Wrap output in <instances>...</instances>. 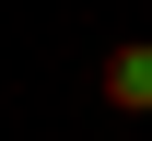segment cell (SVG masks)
Returning a JSON list of instances; mask_svg holds the SVG:
<instances>
[{
  "mask_svg": "<svg viewBox=\"0 0 152 141\" xmlns=\"http://www.w3.org/2000/svg\"><path fill=\"white\" fill-rule=\"evenodd\" d=\"M94 94L117 106V118H152V35H117L94 59Z\"/></svg>",
  "mask_w": 152,
  "mask_h": 141,
  "instance_id": "1",
  "label": "cell"
}]
</instances>
